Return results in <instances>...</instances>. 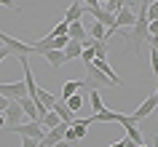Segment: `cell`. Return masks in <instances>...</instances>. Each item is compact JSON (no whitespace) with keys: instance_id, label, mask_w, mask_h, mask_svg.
Here are the masks:
<instances>
[{"instance_id":"6da1fadb","label":"cell","mask_w":158,"mask_h":147,"mask_svg":"<svg viewBox=\"0 0 158 147\" xmlns=\"http://www.w3.org/2000/svg\"><path fill=\"white\" fill-rule=\"evenodd\" d=\"M148 3L150 0H139V8H137V22L131 24V32H129V38H126V43H129V51L137 48V56H139V48L142 43L148 40Z\"/></svg>"},{"instance_id":"7a4b0ae2","label":"cell","mask_w":158,"mask_h":147,"mask_svg":"<svg viewBox=\"0 0 158 147\" xmlns=\"http://www.w3.org/2000/svg\"><path fill=\"white\" fill-rule=\"evenodd\" d=\"M0 43L8 48L11 56H16V59H19V56H30V54H32V46H30V43L19 40V38H11V35L3 32V30H0Z\"/></svg>"},{"instance_id":"3957f363","label":"cell","mask_w":158,"mask_h":147,"mask_svg":"<svg viewBox=\"0 0 158 147\" xmlns=\"http://www.w3.org/2000/svg\"><path fill=\"white\" fill-rule=\"evenodd\" d=\"M6 131H14V134H19V137H30V139H38L40 142L43 137H46V129H43L40 120H27V123H16V126H11V129Z\"/></svg>"},{"instance_id":"277c9868","label":"cell","mask_w":158,"mask_h":147,"mask_svg":"<svg viewBox=\"0 0 158 147\" xmlns=\"http://www.w3.org/2000/svg\"><path fill=\"white\" fill-rule=\"evenodd\" d=\"M86 67V78H83V83L89 86V88H102V86H113V80H110L105 72H99L97 67H94V62H89V64H83Z\"/></svg>"},{"instance_id":"5b68a950","label":"cell","mask_w":158,"mask_h":147,"mask_svg":"<svg viewBox=\"0 0 158 147\" xmlns=\"http://www.w3.org/2000/svg\"><path fill=\"white\" fill-rule=\"evenodd\" d=\"M156 107H158V94H150V96L145 99V102H142V104L137 107L131 115H129V118H131L134 123H139V120H145L148 115H153V110H156Z\"/></svg>"},{"instance_id":"8992f818","label":"cell","mask_w":158,"mask_h":147,"mask_svg":"<svg viewBox=\"0 0 158 147\" xmlns=\"http://www.w3.org/2000/svg\"><path fill=\"white\" fill-rule=\"evenodd\" d=\"M3 118H6V126L3 129H11V126H16V123L24 120V112H22V104H19L16 99H11L8 107H6V112H3Z\"/></svg>"},{"instance_id":"52a82bcc","label":"cell","mask_w":158,"mask_h":147,"mask_svg":"<svg viewBox=\"0 0 158 147\" xmlns=\"http://www.w3.org/2000/svg\"><path fill=\"white\" fill-rule=\"evenodd\" d=\"M0 94L6 99H22L27 96V86L24 80H19V83H0Z\"/></svg>"},{"instance_id":"ba28073f","label":"cell","mask_w":158,"mask_h":147,"mask_svg":"<svg viewBox=\"0 0 158 147\" xmlns=\"http://www.w3.org/2000/svg\"><path fill=\"white\" fill-rule=\"evenodd\" d=\"M67 38H70V40H78V43H83L86 38H89V30H86V22H83V19H81V22H70Z\"/></svg>"},{"instance_id":"9c48e42d","label":"cell","mask_w":158,"mask_h":147,"mask_svg":"<svg viewBox=\"0 0 158 147\" xmlns=\"http://www.w3.org/2000/svg\"><path fill=\"white\" fill-rule=\"evenodd\" d=\"M86 16V6L81 3V0H73V6L64 11V22L70 24V22H81V19Z\"/></svg>"},{"instance_id":"30bf717a","label":"cell","mask_w":158,"mask_h":147,"mask_svg":"<svg viewBox=\"0 0 158 147\" xmlns=\"http://www.w3.org/2000/svg\"><path fill=\"white\" fill-rule=\"evenodd\" d=\"M40 56H46V62H48L51 67H64L67 64V59H64V51H59V48H48V51H43Z\"/></svg>"},{"instance_id":"8fae6325","label":"cell","mask_w":158,"mask_h":147,"mask_svg":"<svg viewBox=\"0 0 158 147\" xmlns=\"http://www.w3.org/2000/svg\"><path fill=\"white\" fill-rule=\"evenodd\" d=\"M62 51H64V59H67V62H73V59H81V54H83V43L70 40Z\"/></svg>"},{"instance_id":"7c38bea8","label":"cell","mask_w":158,"mask_h":147,"mask_svg":"<svg viewBox=\"0 0 158 147\" xmlns=\"http://www.w3.org/2000/svg\"><path fill=\"white\" fill-rule=\"evenodd\" d=\"M83 86H86V83H83V80H78V78H73V80H64V83H62V99H67V96H73V94H78Z\"/></svg>"},{"instance_id":"4fadbf2b","label":"cell","mask_w":158,"mask_h":147,"mask_svg":"<svg viewBox=\"0 0 158 147\" xmlns=\"http://www.w3.org/2000/svg\"><path fill=\"white\" fill-rule=\"evenodd\" d=\"M89 38L91 40H107V27L102 22H91L89 24Z\"/></svg>"},{"instance_id":"5bb4252c","label":"cell","mask_w":158,"mask_h":147,"mask_svg":"<svg viewBox=\"0 0 158 147\" xmlns=\"http://www.w3.org/2000/svg\"><path fill=\"white\" fill-rule=\"evenodd\" d=\"M54 102H56V96L51 94V91H46V88H40L38 86V94H35V104H43V107H54Z\"/></svg>"},{"instance_id":"9a60e30c","label":"cell","mask_w":158,"mask_h":147,"mask_svg":"<svg viewBox=\"0 0 158 147\" xmlns=\"http://www.w3.org/2000/svg\"><path fill=\"white\" fill-rule=\"evenodd\" d=\"M51 110H54V112H56L64 123H73V120H75V112L64 104V102H54V107H51Z\"/></svg>"},{"instance_id":"2e32d148","label":"cell","mask_w":158,"mask_h":147,"mask_svg":"<svg viewBox=\"0 0 158 147\" xmlns=\"http://www.w3.org/2000/svg\"><path fill=\"white\" fill-rule=\"evenodd\" d=\"M115 22H118V27H131L134 22H137V14L129 11V8H121V11L115 14Z\"/></svg>"},{"instance_id":"e0dca14e","label":"cell","mask_w":158,"mask_h":147,"mask_svg":"<svg viewBox=\"0 0 158 147\" xmlns=\"http://www.w3.org/2000/svg\"><path fill=\"white\" fill-rule=\"evenodd\" d=\"M38 120L43 123V129H54V126H59V123H62V118H59V115L54 112V110H48V112H43L40 118H38Z\"/></svg>"},{"instance_id":"ac0fdd59","label":"cell","mask_w":158,"mask_h":147,"mask_svg":"<svg viewBox=\"0 0 158 147\" xmlns=\"http://www.w3.org/2000/svg\"><path fill=\"white\" fill-rule=\"evenodd\" d=\"M126 129V137L131 139L134 145H145V139H142V131L137 129V123H129V126H123Z\"/></svg>"},{"instance_id":"d6986e66","label":"cell","mask_w":158,"mask_h":147,"mask_svg":"<svg viewBox=\"0 0 158 147\" xmlns=\"http://www.w3.org/2000/svg\"><path fill=\"white\" fill-rule=\"evenodd\" d=\"M91 48L97 59H107V40H91Z\"/></svg>"},{"instance_id":"ffe728a7","label":"cell","mask_w":158,"mask_h":147,"mask_svg":"<svg viewBox=\"0 0 158 147\" xmlns=\"http://www.w3.org/2000/svg\"><path fill=\"white\" fill-rule=\"evenodd\" d=\"M62 102H64V104L70 107V110H73V112H78V110H81V104H83V96H81V94H73V96H67V99H62Z\"/></svg>"},{"instance_id":"44dd1931","label":"cell","mask_w":158,"mask_h":147,"mask_svg":"<svg viewBox=\"0 0 158 147\" xmlns=\"http://www.w3.org/2000/svg\"><path fill=\"white\" fill-rule=\"evenodd\" d=\"M89 99H91V107H94V112H99V110H105V102H102V96H99V91H97V88H91Z\"/></svg>"},{"instance_id":"7402d4cb","label":"cell","mask_w":158,"mask_h":147,"mask_svg":"<svg viewBox=\"0 0 158 147\" xmlns=\"http://www.w3.org/2000/svg\"><path fill=\"white\" fill-rule=\"evenodd\" d=\"M123 3H126V0H107V3H105V11H110V14H118V11L123 8Z\"/></svg>"},{"instance_id":"603a6c76","label":"cell","mask_w":158,"mask_h":147,"mask_svg":"<svg viewBox=\"0 0 158 147\" xmlns=\"http://www.w3.org/2000/svg\"><path fill=\"white\" fill-rule=\"evenodd\" d=\"M148 19H150V22H156V19H158V0H150V3H148Z\"/></svg>"},{"instance_id":"cb8c5ba5","label":"cell","mask_w":158,"mask_h":147,"mask_svg":"<svg viewBox=\"0 0 158 147\" xmlns=\"http://www.w3.org/2000/svg\"><path fill=\"white\" fill-rule=\"evenodd\" d=\"M150 64H153V75L158 80V48H150Z\"/></svg>"},{"instance_id":"d4e9b609","label":"cell","mask_w":158,"mask_h":147,"mask_svg":"<svg viewBox=\"0 0 158 147\" xmlns=\"http://www.w3.org/2000/svg\"><path fill=\"white\" fill-rule=\"evenodd\" d=\"M67 30H70V24H67L64 19H62V22H59V24L51 30V35H67Z\"/></svg>"},{"instance_id":"484cf974","label":"cell","mask_w":158,"mask_h":147,"mask_svg":"<svg viewBox=\"0 0 158 147\" xmlns=\"http://www.w3.org/2000/svg\"><path fill=\"white\" fill-rule=\"evenodd\" d=\"M91 59H94V48H91V46H86L83 54H81V62H83V64H89Z\"/></svg>"},{"instance_id":"4316f807","label":"cell","mask_w":158,"mask_h":147,"mask_svg":"<svg viewBox=\"0 0 158 147\" xmlns=\"http://www.w3.org/2000/svg\"><path fill=\"white\" fill-rule=\"evenodd\" d=\"M22 147H40L38 139H30V137H22Z\"/></svg>"},{"instance_id":"83f0119b","label":"cell","mask_w":158,"mask_h":147,"mask_svg":"<svg viewBox=\"0 0 158 147\" xmlns=\"http://www.w3.org/2000/svg\"><path fill=\"white\" fill-rule=\"evenodd\" d=\"M148 35H158V19L156 22H148Z\"/></svg>"},{"instance_id":"f1b7e54d","label":"cell","mask_w":158,"mask_h":147,"mask_svg":"<svg viewBox=\"0 0 158 147\" xmlns=\"http://www.w3.org/2000/svg\"><path fill=\"white\" fill-rule=\"evenodd\" d=\"M0 6H6V8H11V11H19V6L14 0H0Z\"/></svg>"},{"instance_id":"f546056e","label":"cell","mask_w":158,"mask_h":147,"mask_svg":"<svg viewBox=\"0 0 158 147\" xmlns=\"http://www.w3.org/2000/svg\"><path fill=\"white\" fill-rule=\"evenodd\" d=\"M145 43H150V48H158V35H148Z\"/></svg>"},{"instance_id":"4dcf8cb0","label":"cell","mask_w":158,"mask_h":147,"mask_svg":"<svg viewBox=\"0 0 158 147\" xmlns=\"http://www.w3.org/2000/svg\"><path fill=\"white\" fill-rule=\"evenodd\" d=\"M118 145H121V147H137V145H134V142H131V139H129V137L118 139Z\"/></svg>"},{"instance_id":"1f68e13d","label":"cell","mask_w":158,"mask_h":147,"mask_svg":"<svg viewBox=\"0 0 158 147\" xmlns=\"http://www.w3.org/2000/svg\"><path fill=\"white\" fill-rule=\"evenodd\" d=\"M8 102H11V99H6L3 94H0V112H6V107H8Z\"/></svg>"},{"instance_id":"d6a6232c","label":"cell","mask_w":158,"mask_h":147,"mask_svg":"<svg viewBox=\"0 0 158 147\" xmlns=\"http://www.w3.org/2000/svg\"><path fill=\"white\" fill-rule=\"evenodd\" d=\"M6 56H11V54H8V48H6V46H0V64L6 62Z\"/></svg>"},{"instance_id":"836d02e7","label":"cell","mask_w":158,"mask_h":147,"mask_svg":"<svg viewBox=\"0 0 158 147\" xmlns=\"http://www.w3.org/2000/svg\"><path fill=\"white\" fill-rule=\"evenodd\" d=\"M81 3H83L86 8H89V6H99V3H97V0H81Z\"/></svg>"},{"instance_id":"e575fe53","label":"cell","mask_w":158,"mask_h":147,"mask_svg":"<svg viewBox=\"0 0 158 147\" xmlns=\"http://www.w3.org/2000/svg\"><path fill=\"white\" fill-rule=\"evenodd\" d=\"M54 147H70V142H67V139H62V142H56Z\"/></svg>"},{"instance_id":"d590c367","label":"cell","mask_w":158,"mask_h":147,"mask_svg":"<svg viewBox=\"0 0 158 147\" xmlns=\"http://www.w3.org/2000/svg\"><path fill=\"white\" fill-rule=\"evenodd\" d=\"M153 147H158V131H156V137H153Z\"/></svg>"},{"instance_id":"8d00e7d4","label":"cell","mask_w":158,"mask_h":147,"mask_svg":"<svg viewBox=\"0 0 158 147\" xmlns=\"http://www.w3.org/2000/svg\"><path fill=\"white\" fill-rule=\"evenodd\" d=\"M3 126H6V118H3V112H0V129H3Z\"/></svg>"},{"instance_id":"74e56055","label":"cell","mask_w":158,"mask_h":147,"mask_svg":"<svg viewBox=\"0 0 158 147\" xmlns=\"http://www.w3.org/2000/svg\"><path fill=\"white\" fill-rule=\"evenodd\" d=\"M110 147H121V145H118V142H113V145H110Z\"/></svg>"},{"instance_id":"f35d334b","label":"cell","mask_w":158,"mask_h":147,"mask_svg":"<svg viewBox=\"0 0 158 147\" xmlns=\"http://www.w3.org/2000/svg\"><path fill=\"white\" fill-rule=\"evenodd\" d=\"M97 3H107V0H97Z\"/></svg>"},{"instance_id":"ab89813d","label":"cell","mask_w":158,"mask_h":147,"mask_svg":"<svg viewBox=\"0 0 158 147\" xmlns=\"http://www.w3.org/2000/svg\"><path fill=\"white\" fill-rule=\"evenodd\" d=\"M137 147H148V145H137Z\"/></svg>"},{"instance_id":"60d3db41","label":"cell","mask_w":158,"mask_h":147,"mask_svg":"<svg viewBox=\"0 0 158 147\" xmlns=\"http://www.w3.org/2000/svg\"><path fill=\"white\" fill-rule=\"evenodd\" d=\"M156 94H158V91H156Z\"/></svg>"}]
</instances>
